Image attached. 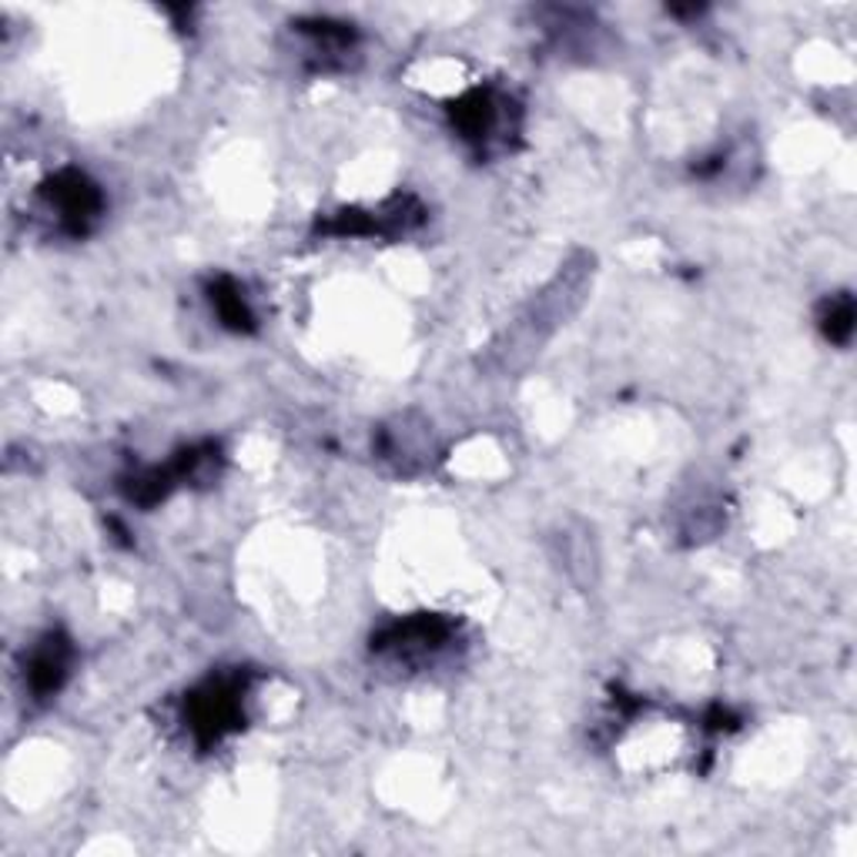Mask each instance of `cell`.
<instances>
[{"instance_id":"277c9868","label":"cell","mask_w":857,"mask_h":857,"mask_svg":"<svg viewBox=\"0 0 857 857\" xmlns=\"http://www.w3.org/2000/svg\"><path fill=\"white\" fill-rule=\"evenodd\" d=\"M560 543H563V563H566V569H569L579 583H586V579L596 573V553L589 550V536H586V533H579V536H563Z\"/></svg>"},{"instance_id":"6da1fadb","label":"cell","mask_w":857,"mask_h":857,"mask_svg":"<svg viewBox=\"0 0 857 857\" xmlns=\"http://www.w3.org/2000/svg\"><path fill=\"white\" fill-rule=\"evenodd\" d=\"M241 700H238V680H211L191 697V730L198 733L201 744L218 741L224 730L238 727Z\"/></svg>"},{"instance_id":"7a4b0ae2","label":"cell","mask_w":857,"mask_h":857,"mask_svg":"<svg viewBox=\"0 0 857 857\" xmlns=\"http://www.w3.org/2000/svg\"><path fill=\"white\" fill-rule=\"evenodd\" d=\"M51 208H58V218L71 231H84V224L94 221L101 211V195L84 175L67 171L51 185Z\"/></svg>"},{"instance_id":"5b68a950","label":"cell","mask_w":857,"mask_h":857,"mask_svg":"<svg viewBox=\"0 0 857 857\" xmlns=\"http://www.w3.org/2000/svg\"><path fill=\"white\" fill-rule=\"evenodd\" d=\"M215 305H218V315L228 322V325H244L249 322V309H244V299L238 295L234 285H224L215 292Z\"/></svg>"},{"instance_id":"8992f818","label":"cell","mask_w":857,"mask_h":857,"mask_svg":"<svg viewBox=\"0 0 857 857\" xmlns=\"http://www.w3.org/2000/svg\"><path fill=\"white\" fill-rule=\"evenodd\" d=\"M854 322V305H850V299L844 295L840 302H830V315H827V335L834 338V342H847L850 338V325Z\"/></svg>"},{"instance_id":"3957f363","label":"cell","mask_w":857,"mask_h":857,"mask_svg":"<svg viewBox=\"0 0 857 857\" xmlns=\"http://www.w3.org/2000/svg\"><path fill=\"white\" fill-rule=\"evenodd\" d=\"M67 667H71V647L64 640L48 637L31 654V663H28V680H31L34 693H54L64 683Z\"/></svg>"}]
</instances>
